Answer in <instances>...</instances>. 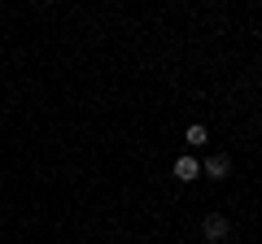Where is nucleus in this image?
Masks as SVG:
<instances>
[{
	"mask_svg": "<svg viewBox=\"0 0 262 244\" xmlns=\"http://www.w3.org/2000/svg\"><path fill=\"white\" fill-rule=\"evenodd\" d=\"M227 170H232V161H227L223 153H219V157H210V161H206V175H210V179H227Z\"/></svg>",
	"mask_w": 262,
	"mask_h": 244,
	"instance_id": "obj_3",
	"label": "nucleus"
},
{
	"mask_svg": "<svg viewBox=\"0 0 262 244\" xmlns=\"http://www.w3.org/2000/svg\"><path fill=\"white\" fill-rule=\"evenodd\" d=\"M196 175H201L196 157H179V161H175V179H184V183H188V179H196Z\"/></svg>",
	"mask_w": 262,
	"mask_h": 244,
	"instance_id": "obj_2",
	"label": "nucleus"
},
{
	"mask_svg": "<svg viewBox=\"0 0 262 244\" xmlns=\"http://www.w3.org/2000/svg\"><path fill=\"white\" fill-rule=\"evenodd\" d=\"M210 135H206V127H201V122H192V127H188V144H206Z\"/></svg>",
	"mask_w": 262,
	"mask_h": 244,
	"instance_id": "obj_4",
	"label": "nucleus"
},
{
	"mask_svg": "<svg viewBox=\"0 0 262 244\" xmlns=\"http://www.w3.org/2000/svg\"><path fill=\"white\" fill-rule=\"evenodd\" d=\"M227 231H232V227H227V218H223V214H206V218H201V235H206L210 244H223V240H227Z\"/></svg>",
	"mask_w": 262,
	"mask_h": 244,
	"instance_id": "obj_1",
	"label": "nucleus"
}]
</instances>
